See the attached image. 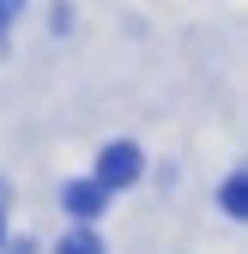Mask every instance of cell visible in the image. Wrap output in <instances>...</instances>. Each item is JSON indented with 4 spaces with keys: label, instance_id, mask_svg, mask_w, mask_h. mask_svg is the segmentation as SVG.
<instances>
[{
    "label": "cell",
    "instance_id": "obj_4",
    "mask_svg": "<svg viewBox=\"0 0 248 254\" xmlns=\"http://www.w3.org/2000/svg\"><path fill=\"white\" fill-rule=\"evenodd\" d=\"M242 200H248V188H242V176H230V182H224V212H230V218H242V212H248Z\"/></svg>",
    "mask_w": 248,
    "mask_h": 254
},
{
    "label": "cell",
    "instance_id": "obj_3",
    "mask_svg": "<svg viewBox=\"0 0 248 254\" xmlns=\"http://www.w3.org/2000/svg\"><path fill=\"white\" fill-rule=\"evenodd\" d=\"M55 254H103V242L91 236V230H67V242H61Z\"/></svg>",
    "mask_w": 248,
    "mask_h": 254
},
{
    "label": "cell",
    "instance_id": "obj_2",
    "mask_svg": "<svg viewBox=\"0 0 248 254\" xmlns=\"http://www.w3.org/2000/svg\"><path fill=\"white\" fill-rule=\"evenodd\" d=\"M103 200H109V188H97V182H67V194H61V206H67L79 224H91V218L103 212Z\"/></svg>",
    "mask_w": 248,
    "mask_h": 254
},
{
    "label": "cell",
    "instance_id": "obj_6",
    "mask_svg": "<svg viewBox=\"0 0 248 254\" xmlns=\"http://www.w3.org/2000/svg\"><path fill=\"white\" fill-rule=\"evenodd\" d=\"M6 18H12V0H0V30H6Z\"/></svg>",
    "mask_w": 248,
    "mask_h": 254
},
{
    "label": "cell",
    "instance_id": "obj_5",
    "mask_svg": "<svg viewBox=\"0 0 248 254\" xmlns=\"http://www.w3.org/2000/svg\"><path fill=\"white\" fill-rule=\"evenodd\" d=\"M0 248H6V254H37V242H30V236H18V242H0Z\"/></svg>",
    "mask_w": 248,
    "mask_h": 254
},
{
    "label": "cell",
    "instance_id": "obj_7",
    "mask_svg": "<svg viewBox=\"0 0 248 254\" xmlns=\"http://www.w3.org/2000/svg\"><path fill=\"white\" fill-rule=\"evenodd\" d=\"M0 242H6V218H0Z\"/></svg>",
    "mask_w": 248,
    "mask_h": 254
},
{
    "label": "cell",
    "instance_id": "obj_1",
    "mask_svg": "<svg viewBox=\"0 0 248 254\" xmlns=\"http://www.w3.org/2000/svg\"><path fill=\"white\" fill-rule=\"evenodd\" d=\"M127 182H139V145H127V139H115V145H103V157H97V188H127Z\"/></svg>",
    "mask_w": 248,
    "mask_h": 254
}]
</instances>
